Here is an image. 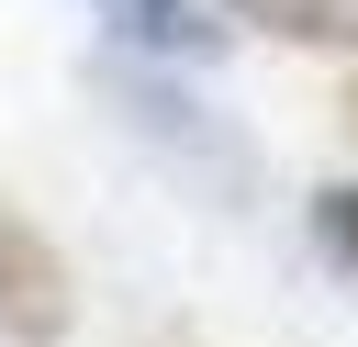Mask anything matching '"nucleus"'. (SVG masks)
<instances>
[{"instance_id":"obj_1","label":"nucleus","mask_w":358,"mask_h":347,"mask_svg":"<svg viewBox=\"0 0 358 347\" xmlns=\"http://www.w3.org/2000/svg\"><path fill=\"white\" fill-rule=\"evenodd\" d=\"M0 336H22V347H56L67 336V257L22 213H0Z\"/></svg>"},{"instance_id":"obj_3","label":"nucleus","mask_w":358,"mask_h":347,"mask_svg":"<svg viewBox=\"0 0 358 347\" xmlns=\"http://www.w3.org/2000/svg\"><path fill=\"white\" fill-rule=\"evenodd\" d=\"M313 246H324L336 280L358 291V190H324V201H313Z\"/></svg>"},{"instance_id":"obj_2","label":"nucleus","mask_w":358,"mask_h":347,"mask_svg":"<svg viewBox=\"0 0 358 347\" xmlns=\"http://www.w3.org/2000/svg\"><path fill=\"white\" fill-rule=\"evenodd\" d=\"M246 11L291 45H358V0H246Z\"/></svg>"},{"instance_id":"obj_4","label":"nucleus","mask_w":358,"mask_h":347,"mask_svg":"<svg viewBox=\"0 0 358 347\" xmlns=\"http://www.w3.org/2000/svg\"><path fill=\"white\" fill-rule=\"evenodd\" d=\"M336 123H347V146H358V78H347V101H336Z\"/></svg>"}]
</instances>
